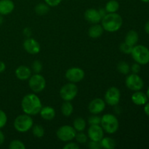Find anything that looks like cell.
I'll return each instance as SVG.
<instances>
[{"label": "cell", "instance_id": "cell-17", "mask_svg": "<svg viewBox=\"0 0 149 149\" xmlns=\"http://www.w3.org/2000/svg\"><path fill=\"white\" fill-rule=\"evenodd\" d=\"M15 75L18 79L25 81V80L29 79L31 77V71L29 67L26 65H20L15 70Z\"/></svg>", "mask_w": 149, "mask_h": 149}, {"label": "cell", "instance_id": "cell-42", "mask_svg": "<svg viewBox=\"0 0 149 149\" xmlns=\"http://www.w3.org/2000/svg\"><path fill=\"white\" fill-rule=\"evenodd\" d=\"M4 142V135L3 132L0 130V146L2 145Z\"/></svg>", "mask_w": 149, "mask_h": 149}, {"label": "cell", "instance_id": "cell-15", "mask_svg": "<svg viewBox=\"0 0 149 149\" xmlns=\"http://www.w3.org/2000/svg\"><path fill=\"white\" fill-rule=\"evenodd\" d=\"M84 18L90 23L95 24L101 21L102 16L100 15L99 10L94 8H90L86 10L84 13Z\"/></svg>", "mask_w": 149, "mask_h": 149}, {"label": "cell", "instance_id": "cell-25", "mask_svg": "<svg viewBox=\"0 0 149 149\" xmlns=\"http://www.w3.org/2000/svg\"><path fill=\"white\" fill-rule=\"evenodd\" d=\"M100 145L102 148L106 149H113L116 146V143L112 138L106 137V138H103L101 141H100Z\"/></svg>", "mask_w": 149, "mask_h": 149}, {"label": "cell", "instance_id": "cell-45", "mask_svg": "<svg viewBox=\"0 0 149 149\" xmlns=\"http://www.w3.org/2000/svg\"><path fill=\"white\" fill-rule=\"evenodd\" d=\"M146 95H147V97H148V100H149V86H148V90H147Z\"/></svg>", "mask_w": 149, "mask_h": 149}, {"label": "cell", "instance_id": "cell-4", "mask_svg": "<svg viewBox=\"0 0 149 149\" xmlns=\"http://www.w3.org/2000/svg\"><path fill=\"white\" fill-rule=\"evenodd\" d=\"M100 125L105 132L109 134H113L119 128V121L113 114L106 113L101 117Z\"/></svg>", "mask_w": 149, "mask_h": 149}, {"label": "cell", "instance_id": "cell-34", "mask_svg": "<svg viewBox=\"0 0 149 149\" xmlns=\"http://www.w3.org/2000/svg\"><path fill=\"white\" fill-rule=\"evenodd\" d=\"M101 118L97 116H92L89 118L88 122L90 125H100Z\"/></svg>", "mask_w": 149, "mask_h": 149}, {"label": "cell", "instance_id": "cell-32", "mask_svg": "<svg viewBox=\"0 0 149 149\" xmlns=\"http://www.w3.org/2000/svg\"><path fill=\"white\" fill-rule=\"evenodd\" d=\"M32 70L34 71L36 74H39L42 70V64L40 61H35L32 64Z\"/></svg>", "mask_w": 149, "mask_h": 149}, {"label": "cell", "instance_id": "cell-27", "mask_svg": "<svg viewBox=\"0 0 149 149\" xmlns=\"http://www.w3.org/2000/svg\"><path fill=\"white\" fill-rule=\"evenodd\" d=\"M117 69L119 72H120L122 74H128L130 71V67L129 64L127 63L125 61H121L118 63Z\"/></svg>", "mask_w": 149, "mask_h": 149}, {"label": "cell", "instance_id": "cell-6", "mask_svg": "<svg viewBox=\"0 0 149 149\" xmlns=\"http://www.w3.org/2000/svg\"><path fill=\"white\" fill-rule=\"evenodd\" d=\"M29 84L33 93H41L46 87V80L45 77L39 74H35L29 79Z\"/></svg>", "mask_w": 149, "mask_h": 149}, {"label": "cell", "instance_id": "cell-28", "mask_svg": "<svg viewBox=\"0 0 149 149\" xmlns=\"http://www.w3.org/2000/svg\"><path fill=\"white\" fill-rule=\"evenodd\" d=\"M32 133L36 138H41L45 135V130L41 125H36L32 127Z\"/></svg>", "mask_w": 149, "mask_h": 149}, {"label": "cell", "instance_id": "cell-8", "mask_svg": "<svg viewBox=\"0 0 149 149\" xmlns=\"http://www.w3.org/2000/svg\"><path fill=\"white\" fill-rule=\"evenodd\" d=\"M78 93V88L74 83H68L61 87L60 95L65 101H71L75 98Z\"/></svg>", "mask_w": 149, "mask_h": 149}, {"label": "cell", "instance_id": "cell-13", "mask_svg": "<svg viewBox=\"0 0 149 149\" xmlns=\"http://www.w3.org/2000/svg\"><path fill=\"white\" fill-rule=\"evenodd\" d=\"M23 47L25 50L29 53L35 55V54L39 53L40 51L41 47L39 42L36 39L33 38H27L23 42Z\"/></svg>", "mask_w": 149, "mask_h": 149}, {"label": "cell", "instance_id": "cell-12", "mask_svg": "<svg viewBox=\"0 0 149 149\" xmlns=\"http://www.w3.org/2000/svg\"><path fill=\"white\" fill-rule=\"evenodd\" d=\"M103 129L99 125H91L88 129V137L93 141L100 142L104 136Z\"/></svg>", "mask_w": 149, "mask_h": 149}, {"label": "cell", "instance_id": "cell-36", "mask_svg": "<svg viewBox=\"0 0 149 149\" xmlns=\"http://www.w3.org/2000/svg\"><path fill=\"white\" fill-rule=\"evenodd\" d=\"M88 147L91 149H100L101 148V145H100V142H97V141H93L89 143Z\"/></svg>", "mask_w": 149, "mask_h": 149}, {"label": "cell", "instance_id": "cell-41", "mask_svg": "<svg viewBox=\"0 0 149 149\" xmlns=\"http://www.w3.org/2000/svg\"><path fill=\"white\" fill-rule=\"evenodd\" d=\"M5 68H6V65L5 64H4V63L2 62V61H0V74L2 73L3 71L5 70Z\"/></svg>", "mask_w": 149, "mask_h": 149}, {"label": "cell", "instance_id": "cell-23", "mask_svg": "<svg viewBox=\"0 0 149 149\" xmlns=\"http://www.w3.org/2000/svg\"><path fill=\"white\" fill-rule=\"evenodd\" d=\"M74 111L73 105L70 101H65L61 106V112L65 116H70Z\"/></svg>", "mask_w": 149, "mask_h": 149}, {"label": "cell", "instance_id": "cell-16", "mask_svg": "<svg viewBox=\"0 0 149 149\" xmlns=\"http://www.w3.org/2000/svg\"><path fill=\"white\" fill-rule=\"evenodd\" d=\"M132 101L134 104L137 106H144L146 103L148 102V97L146 94L141 91H135L133 94L132 95Z\"/></svg>", "mask_w": 149, "mask_h": 149}, {"label": "cell", "instance_id": "cell-46", "mask_svg": "<svg viewBox=\"0 0 149 149\" xmlns=\"http://www.w3.org/2000/svg\"><path fill=\"white\" fill-rule=\"evenodd\" d=\"M141 1L144 3H149V0H141Z\"/></svg>", "mask_w": 149, "mask_h": 149}, {"label": "cell", "instance_id": "cell-21", "mask_svg": "<svg viewBox=\"0 0 149 149\" xmlns=\"http://www.w3.org/2000/svg\"><path fill=\"white\" fill-rule=\"evenodd\" d=\"M103 28L101 25H99L97 23H95L93 26H92L89 29V36L91 38L93 39H96V38H98L103 34Z\"/></svg>", "mask_w": 149, "mask_h": 149}, {"label": "cell", "instance_id": "cell-29", "mask_svg": "<svg viewBox=\"0 0 149 149\" xmlns=\"http://www.w3.org/2000/svg\"><path fill=\"white\" fill-rule=\"evenodd\" d=\"M9 148L10 149H25L26 146L22 141H18V140H14L10 143Z\"/></svg>", "mask_w": 149, "mask_h": 149}, {"label": "cell", "instance_id": "cell-22", "mask_svg": "<svg viewBox=\"0 0 149 149\" xmlns=\"http://www.w3.org/2000/svg\"><path fill=\"white\" fill-rule=\"evenodd\" d=\"M119 8V4L116 0H110L106 4L105 10L108 13H116Z\"/></svg>", "mask_w": 149, "mask_h": 149}, {"label": "cell", "instance_id": "cell-20", "mask_svg": "<svg viewBox=\"0 0 149 149\" xmlns=\"http://www.w3.org/2000/svg\"><path fill=\"white\" fill-rule=\"evenodd\" d=\"M138 39H139V36H138V33H137V31L131 30L127 33L126 36H125V42L130 45V46L134 47L138 43Z\"/></svg>", "mask_w": 149, "mask_h": 149}, {"label": "cell", "instance_id": "cell-10", "mask_svg": "<svg viewBox=\"0 0 149 149\" xmlns=\"http://www.w3.org/2000/svg\"><path fill=\"white\" fill-rule=\"evenodd\" d=\"M121 93L118 88L115 87H110L105 95V102L109 106H116L120 101Z\"/></svg>", "mask_w": 149, "mask_h": 149}, {"label": "cell", "instance_id": "cell-31", "mask_svg": "<svg viewBox=\"0 0 149 149\" xmlns=\"http://www.w3.org/2000/svg\"><path fill=\"white\" fill-rule=\"evenodd\" d=\"M75 138L79 143L84 144L87 141V135H86L84 133H83V132H79V133H78L76 135Z\"/></svg>", "mask_w": 149, "mask_h": 149}, {"label": "cell", "instance_id": "cell-44", "mask_svg": "<svg viewBox=\"0 0 149 149\" xmlns=\"http://www.w3.org/2000/svg\"><path fill=\"white\" fill-rule=\"evenodd\" d=\"M3 23V17L1 15H0V25Z\"/></svg>", "mask_w": 149, "mask_h": 149}, {"label": "cell", "instance_id": "cell-35", "mask_svg": "<svg viewBox=\"0 0 149 149\" xmlns=\"http://www.w3.org/2000/svg\"><path fill=\"white\" fill-rule=\"evenodd\" d=\"M44 1L49 7H56L58 4H61L62 0H44Z\"/></svg>", "mask_w": 149, "mask_h": 149}, {"label": "cell", "instance_id": "cell-33", "mask_svg": "<svg viewBox=\"0 0 149 149\" xmlns=\"http://www.w3.org/2000/svg\"><path fill=\"white\" fill-rule=\"evenodd\" d=\"M7 122V116L4 111L0 109V129L4 127Z\"/></svg>", "mask_w": 149, "mask_h": 149}, {"label": "cell", "instance_id": "cell-43", "mask_svg": "<svg viewBox=\"0 0 149 149\" xmlns=\"http://www.w3.org/2000/svg\"><path fill=\"white\" fill-rule=\"evenodd\" d=\"M144 29H145L146 33L147 34L149 35V20L146 22V25H145V27H144Z\"/></svg>", "mask_w": 149, "mask_h": 149}, {"label": "cell", "instance_id": "cell-37", "mask_svg": "<svg viewBox=\"0 0 149 149\" xmlns=\"http://www.w3.org/2000/svg\"><path fill=\"white\" fill-rule=\"evenodd\" d=\"M130 70L132 71V72L133 73V74H138V73L141 71V65L138 64V63H134L133 65H132V67H131Z\"/></svg>", "mask_w": 149, "mask_h": 149}, {"label": "cell", "instance_id": "cell-30", "mask_svg": "<svg viewBox=\"0 0 149 149\" xmlns=\"http://www.w3.org/2000/svg\"><path fill=\"white\" fill-rule=\"evenodd\" d=\"M132 47H133L130 46V45L125 43V42L122 43L120 45V46H119V49H120L121 52H122L125 54H131Z\"/></svg>", "mask_w": 149, "mask_h": 149}, {"label": "cell", "instance_id": "cell-1", "mask_svg": "<svg viewBox=\"0 0 149 149\" xmlns=\"http://www.w3.org/2000/svg\"><path fill=\"white\" fill-rule=\"evenodd\" d=\"M21 107L25 113L30 116H35L40 112L42 105L39 97L36 95L31 93L23 97Z\"/></svg>", "mask_w": 149, "mask_h": 149}, {"label": "cell", "instance_id": "cell-5", "mask_svg": "<svg viewBox=\"0 0 149 149\" xmlns=\"http://www.w3.org/2000/svg\"><path fill=\"white\" fill-rule=\"evenodd\" d=\"M33 125L32 118L29 114L19 115L14 121V127L17 132H26L31 129Z\"/></svg>", "mask_w": 149, "mask_h": 149}, {"label": "cell", "instance_id": "cell-24", "mask_svg": "<svg viewBox=\"0 0 149 149\" xmlns=\"http://www.w3.org/2000/svg\"><path fill=\"white\" fill-rule=\"evenodd\" d=\"M73 126H74V128L76 130V131L82 132L86 128V122L83 118L78 117L74 121Z\"/></svg>", "mask_w": 149, "mask_h": 149}, {"label": "cell", "instance_id": "cell-40", "mask_svg": "<svg viewBox=\"0 0 149 149\" xmlns=\"http://www.w3.org/2000/svg\"><path fill=\"white\" fill-rule=\"evenodd\" d=\"M144 112L147 116H149V103L148 102L144 105Z\"/></svg>", "mask_w": 149, "mask_h": 149}, {"label": "cell", "instance_id": "cell-11", "mask_svg": "<svg viewBox=\"0 0 149 149\" xmlns=\"http://www.w3.org/2000/svg\"><path fill=\"white\" fill-rule=\"evenodd\" d=\"M65 77L71 82H79L84 79V71L80 68L73 67L67 70L65 72Z\"/></svg>", "mask_w": 149, "mask_h": 149}, {"label": "cell", "instance_id": "cell-2", "mask_svg": "<svg viewBox=\"0 0 149 149\" xmlns=\"http://www.w3.org/2000/svg\"><path fill=\"white\" fill-rule=\"evenodd\" d=\"M101 26L106 31L115 32L122 27V18L116 13H108L102 18Z\"/></svg>", "mask_w": 149, "mask_h": 149}, {"label": "cell", "instance_id": "cell-14", "mask_svg": "<svg viewBox=\"0 0 149 149\" xmlns=\"http://www.w3.org/2000/svg\"><path fill=\"white\" fill-rule=\"evenodd\" d=\"M106 107V102L101 98H95L89 104V111L93 114H98L103 111Z\"/></svg>", "mask_w": 149, "mask_h": 149}, {"label": "cell", "instance_id": "cell-18", "mask_svg": "<svg viewBox=\"0 0 149 149\" xmlns=\"http://www.w3.org/2000/svg\"><path fill=\"white\" fill-rule=\"evenodd\" d=\"M15 4L12 0H0V15H6L13 11Z\"/></svg>", "mask_w": 149, "mask_h": 149}, {"label": "cell", "instance_id": "cell-39", "mask_svg": "<svg viewBox=\"0 0 149 149\" xmlns=\"http://www.w3.org/2000/svg\"><path fill=\"white\" fill-rule=\"evenodd\" d=\"M23 33H24V35L26 37L29 38L31 35V29L29 28H26L24 29V31H23Z\"/></svg>", "mask_w": 149, "mask_h": 149}, {"label": "cell", "instance_id": "cell-3", "mask_svg": "<svg viewBox=\"0 0 149 149\" xmlns=\"http://www.w3.org/2000/svg\"><path fill=\"white\" fill-rule=\"evenodd\" d=\"M131 55L134 61L140 65H146L149 63V49L144 45H135Z\"/></svg>", "mask_w": 149, "mask_h": 149}, {"label": "cell", "instance_id": "cell-7", "mask_svg": "<svg viewBox=\"0 0 149 149\" xmlns=\"http://www.w3.org/2000/svg\"><path fill=\"white\" fill-rule=\"evenodd\" d=\"M125 84L128 89L135 92L142 90L144 86V81L138 74H131L126 78Z\"/></svg>", "mask_w": 149, "mask_h": 149}, {"label": "cell", "instance_id": "cell-9", "mask_svg": "<svg viewBox=\"0 0 149 149\" xmlns=\"http://www.w3.org/2000/svg\"><path fill=\"white\" fill-rule=\"evenodd\" d=\"M56 135L61 141H63V142H68V141H72L73 139L75 138L77 132L74 127L69 126V125H64V126L61 127L57 130Z\"/></svg>", "mask_w": 149, "mask_h": 149}, {"label": "cell", "instance_id": "cell-26", "mask_svg": "<svg viewBox=\"0 0 149 149\" xmlns=\"http://www.w3.org/2000/svg\"><path fill=\"white\" fill-rule=\"evenodd\" d=\"M49 6L47 5L46 3H39L35 7V12L39 15H43L49 11Z\"/></svg>", "mask_w": 149, "mask_h": 149}, {"label": "cell", "instance_id": "cell-19", "mask_svg": "<svg viewBox=\"0 0 149 149\" xmlns=\"http://www.w3.org/2000/svg\"><path fill=\"white\" fill-rule=\"evenodd\" d=\"M41 116L44 119L47 121H50L54 119L55 116V109L50 106H45L41 109L40 112Z\"/></svg>", "mask_w": 149, "mask_h": 149}, {"label": "cell", "instance_id": "cell-38", "mask_svg": "<svg viewBox=\"0 0 149 149\" xmlns=\"http://www.w3.org/2000/svg\"><path fill=\"white\" fill-rule=\"evenodd\" d=\"M79 146L75 143H67L65 146L63 147V149H79Z\"/></svg>", "mask_w": 149, "mask_h": 149}]
</instances>
